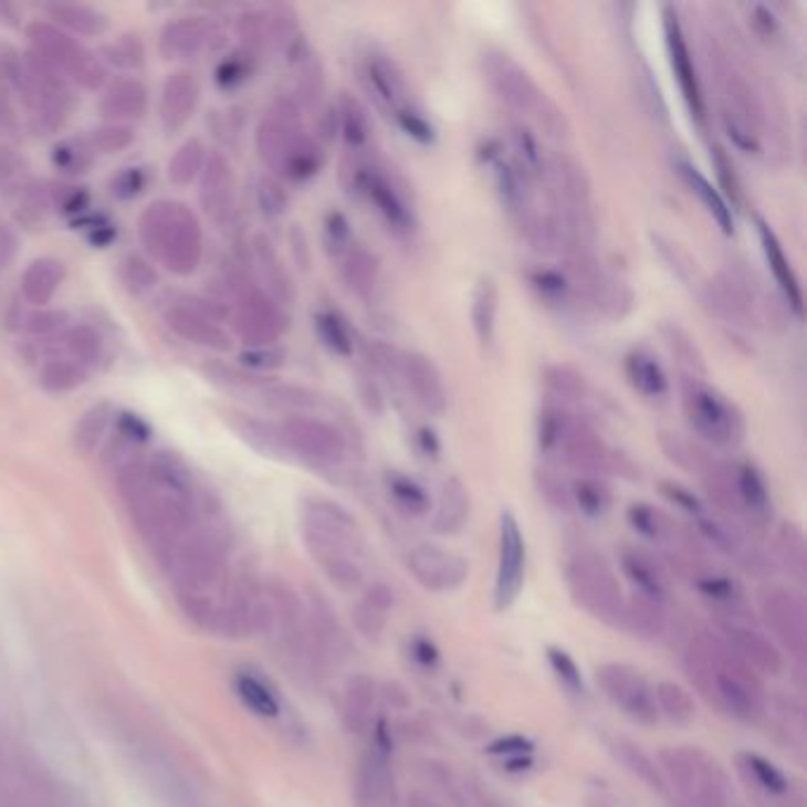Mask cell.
<instances>
[{
	"label": "cell",
	"instance_id": "1",
	"mask_svg": "<svg viewBox=\"0 0 807 807\" xmlns=\"http://www.w3.org/2000/svg\"><path fill=\"white\" fill-rule=\"evenodd\" d=\"M537 446L547 458L557 460L587 476L620 472V455L604 443L595 429L557 406H547L537 417Z\"/></svg>",
	"mask_w": 807,
	"mask_h": 807
},
{
	"label": "cell",
	"instance_id": "2",
	"mask_svg": "<svg viewBox=\"0 0 807 807\" xmlns=\"http://www.w3.org/2000/svg\"><path fill=\"white\" fill-rule=\"evenodd\" d=\"M483 70L493 91L518 114H528L541 124L547 138L564 140L568 136V122L564 112L541 91L533 76L514 57L502 50H488L483 55Z\"/></svg>",
	"mask_w": 807,
	"mask_h": 807
},
{
	"label": "cell",
	"instance_id": "3",
	"mask_svg": "<svg viewBox=\"0 0 807 807\" xmlns=\"http://www.w3.org/2000/svg\"><path fill=\"white\" fill-rule=\"evenodd\" d=\"M682 408L687 422L703 441L715 448L734 450L744 443L746 419L734 402L696 377L682 381Z\"/></svg>",
	"mask_w": 807,
	"mask_h": 807
},
{
	"label": "cell",
	"instance_id": "4",
	"mask_svg": "<svg viewBox=\"0 0 807 807\" xmlns=\"http://www.w3.org/2000/svg\"><path fill=\"white\" fill-rule=\"evenodd\" d=\"M566 580L570 595L585 611L604 623H626V604L620 595V585L614 576L607 559L597 552H578L566 564Z\"/></svg>",
	"mask_w": 807,
	"mask_h": 807
},
{
	"label": "cell",
	"instance_id": "5",
	"mask_svg": "<svg viewBox=\"0 0 807 807\" xmlns=\"http://www.w3.org/2000/svg\"><path fill=\"white\" fill-rule=\"evenodd\" d=\"M722 83V124L730 140L746 155L761 153L763 109L758 97L753 95L748 81L738 76L730 66H720Z\"/></svg>",
	"mask_w": 807,
	"mask_h": 807
},
{
	"label": "cell",
	"instance_id": "6",
	"mask_svg": "<svg viewBox=\"0 0 807 807\" xmlns=\"http://www.w3.org/2000/svg\"><path fill=\"white\" fill-rule=\"evenodd\" d=\"M597 682L607 696L618 703L635 722L653 727L659 722V705L653 699V687L640 670L626 663H607L597 668Z\"/></svg>",
	"mask_w": 807,
	"mask_h": 807
},
{
	"label": "cell",
	"instance_id": "7",
	"mask_svg": "<svg viewBox=\"0 0 807 807\" xmlns=\"http://www.w3.org/2000/svg\"><path fill=\"white\" fill-rule=\"evenodd\" d=\"M353 188L365 197L375 211L384 218V223L394 232L406 234L415 228V216L408 199L396 188V182L386 176L379 166L363 161L353 171Z\"/></svg>",
	"mask_w": 807,
	"mask_h": 807
},
{
	"label": "cell",
	"instance_id": "8",
	"mask_svg": "<svg viewBox=\"0 0 807 807\" xmlns=\"http://www.w3.org/2000/svg\"><path fill=\"white\" fill-rule=\"evenodd\" d=\"M526 576V543L518 521L512 512L500 516V562L495 580V607L510 609L516 601Z\"/></svg>",
	"mask_w": 807,
	"mask_h": 807
},
{
	"label": "cell",
	"instance_id": "9",
	"mask_svg": "<svg viewBox=\"0 0 807 807\" xmlns=\"http://www.w3.org/2000/svg\"><path fill=\"white\" fill-rule=\"evenodd\" d=\"M663 33H665L670 70L678 78V86H680L684 103H687L689 112H692V116H696V122L705 124V103H703V93H701V81L696 74L694 57H692V53H689L680 17L672 6L663 8Z\"/></svg>",
	"mask_w": 807,
	"mask_h": 807
},
{
	"label": "cell",
	"instance_id": "10",
	"mask_svg": "<svg viewBox=\"0 0 807 807\" xmlns=\"http://www.w3.org/2000/svg\"><path fill=\"white\" fill-rule=\"evenodd\" d=\"M280 439L284 446L301 452L304 458L317 462H336L344 458L346 441L339 429H334L321 419L294 417L282 425Z\"/></svg>",
	"mask_w": 807,
	"mask_h": 807
},
{
	"label": "cell",
	"instance_id": "11",
	"mask_svg": "<svg viewBox=\"0 0 807 807\" xmlns=\"http://www.w3.org/2000/svg\"><path fill=\"white\" fill-rule=\"evenodd\" d=\"M408 566L429 590H452L467 580L469 564L443 547L419 545L410 552Z\"/></svg>",
	"mask_w": 807,
	"mask_h": 807
},
{
	"label": "cell",
	"instance_id": "12",
	"mask_svg": "<svg viewBox=\"0 0 807 807\" xmlns=\"http://www.w3.org/2000/svg\"><path fill=\"white\" fill-rule=\"evenodd\" d=\"M483 159L493 174L495 190L500 195L502 207L507 209L518 223L526 221V218L533 213L531 195H528V178L521 174V168L512 159L502 155L497 143H491L485 147Z\"/></svg>",
	"mask_w": 807,
	"mask_h": 807
},
{
	"label": "cell",
	"instance_id": "13",
	"mask_svg": "<svg viewBox=\"0 0 807 807\" xmlns=\"http://www.w3.org/2000/svg\"><path fill=\"white\" fill-rule=\"evenodd\" d=\"M400 373L406 379L408 389L412 391V398L419 402V408L427 410L429 415H443L448 408V391L439 367L433 365L431 358L422 356V353H408L400 360Z\"/></svg>",
	"mask_w": 807,
	"mask_h": 807
},
{
	"label": "cell",
	"instance_id": "14",
	"mask_svg": "<svg viewBox=\"0 0 807 807\" xmlns=\"http://www.w3.org/2000/svg\"><path fill=\"white\" fill-rule=\"evenodd\" d=\"M363 81L367 91L375 95L377 103L396 114H400L402 109L412 107L410 103V91L408 83L402 78V72L398 70V64L394 60H389L386 55H367L365 66H363Z\"/></svg>",
	"mask_w": 807,
	"mask_h": 807
},
{
	"label": "cell",
	"instance_id": "15",
	"mask_svg": "<svg viewBox=\"0 0 807 807\" xmlns=\"http://www.w3.org/2000/svg\"><path fill=\"white\" fill-rule=\"evenodd\" d=\"M358 807H396V779L391 769V753L369 748L360 763L358 775Z\"/></svg>",
	"mask_w": 807,
	"mask_h": 807
},
{
	"label": "cell",
	"instance_id": "16",
	"mask_svg": "<svg viewBox=\"0 0 807 807\" xmlns=\"http://www.w3.org/2000/svg\"><path fill=\"white\" fill-rule=\"evenodd\" d=\"M543 180L549 182V188L557 199V207L562 209H587V199H590V180H587L585 168L566 155L547 157Z\"/></svg>",
	"mask_w": 807,
	"mask_h": 807
},
{
	"label": "cell",
	"instance_id": "17",
	"mask_svg": "<svg viewBox=\"0 0 807 807\" xmlns=\"http://www.w3.org/2000/svg\"><path fill=\"white\" fill-rule=\"evenodd\" d=\"M736 514L748 516L753 524H765L772 514V497L765 476L751 462L730 467Z\"/></svg>",
	"mask_w": 807,
	"mask_h": 807
},
{
	"label": "cell",
	"instance_id": "18",
	"mask_svg": "<svg viewBox=\"0 0 807 807\" xmlns=\"http://www.w3.org/2000/svg\"><path fill=\"white\" fill-rule=\"evenodd\" d=\"M758 238H761L765 261L769 265L772 275H775V282L779 284L786 304L792 306V311L800 317L803 315V290H800V282H798V275L794 271L792 261L786 259L784 247L779 244L777 234L769 230V226L765 221H758Z\"/></svg>",
	"mask_w": 807,
	"mask_h": 807
},
{
	"label": "cell",
	"instance_id": "19",
	"mask_svg": "<svg viewBox=\"0 0 807 807\" xmlns=\"http://www.w3.org/2000/svg\"><path fill=\"white\" fill-rule=\"evenodd\" d=\"M763 609L772 630L800 653L805 647V611L800 604L786 593H772L765 597Z\"/></svg>",
	"mask_w": 807,
	"mask_h": 807
},
{
	"label": "cell",
	"instance_id": "20",
	"mask_svg": "<svg viewBox=\"0 0 807 807\" xmlns=\"http://www.w3.org/2000/svg\"><path fill=\"white\" fill-rule=\"evenodd\" d=\"M626 377L632 389L647 400H663L670 394V381L663 365L647 348H635L628 353Z\"/></svg>",
	"mask_w": 807,
	"mask_h": 807
},
{
	"label": "cell",
	"instance_id": "21",
	"mask_svg": "<svg viewBox=\"0 0 807 807\" xmlns=\"http://www.w3.org/2000/svg\"><path fill=\"white\" fill-rule=\"evenodd\" d=\"M675 171L680 174V178L689 188V192L696 195L699 201L703 205V209L715 218V223L722 228V232L732 234L734 232L732 209L727 205V199L717 192V188H713V182L705 178L692 161H687V159L675 161Z\"/></svg>",
	"mask_w": 807,
	"mask_h": 807
},
{
	"label": "cell",
	"instance_id": "22",
	"mask_svg": "<svg viewBox=\"0 0 807 807\" xmlns=\"http://www.w3.org/2000/svg\"><path fill=\"white\" fill-rule=\"evenodd\" d=\"M469 518V493L458 479H448L441 488L439 507L433 514V531L452 535L458 533Z\"/></svg>",
	"mask_w": 807,
	"mask_h": 807
},
{
	"label": "cell",
	"instance_id": "23",
	"mask_svg": "<svg viewBox=\"0 0 807 807\" xmlns=\"http://www.w3.org/2000/svg\"><path fill=\"white\" fill-rule=\"evenodd\" d=\"M497 311H500V292L493 277L483 275L472 294V325L481 344H491L497 327Z\"/></svg>",
	"mask_w": 807,
	"mask_h": 807
},
{
	"label": "cell",
	"instance_id": "24",
	"mask_svg": "<svg viewBox=\"0 0 807 807\" xmlns=\"http://www.w3.org/2000/svg\"><path fill=\"white\" fill-rule=\"evenodd\" d=\"M282 171L292 180H308L323 168V149L304 136H294L277 157Z\"/></svg>",
	"mask_w": 807,
	"mask_h": 807
},
{
	"label": "cell",
	"instance_id": "25",
	"mask_svg": "<svg viewBox=\"0 0 807 807\" xmlns=\"http://www.w3.org/2000/svg\"><path fill=\"white\" fill-rule=\"evenodd\" d=\"M344 280L360 298H369L379 284V261L363 247H350L344 256Z\"/></svg>",
	"mask_w": 807,
	"mask_h": 807
},
{
	"label": "cell",
	"instance_id": "26",
	"mask_svg": "<svg viewBox=\"0 0 807 807\" xmlns=\"http://www.w3.org/2000/svg\"><path fill=\"white\" fill-rule=\"evenodd\" d=\"M373 703H375V682L367 675H356L346 689V722L350 732L365 734L373 727Z\"/></svg>",
	"mask_w": 807,
	"mask_h": 807
},
{
	"label": "cell",
	"instance_id": "27",
	"mask_svg": "<svg viewBox=\"0 0 807 807\" xmlns=\"http://www.w3.org/2000/svg\"><path fill=\"white\" fill-rule=\"evenodd\" d=\"M510 143L514 149V164L521 168V174L528 180L531 178L543 180L547 155L543 153V145L535 138V133L524 124H516L510 130Z\"/></svg>",
	"mask_w": 807,
	"mask_h": 807
},
{
	"label": "cell",
	"instance_id": "28",
	"mask_svg": "<svg viewBox=\"0 0 807 807\" xmlns=\"http://www.w3.org/2000/svg\"><path fill=\"white\" fill-rule=\"evenodd\" d=\"M620 564H623L626 576L632 580V585L640 590L642 597L653 601L665 599V578L659 566L651 564L642 552H626Z\"/></svg>",
	"mask_w": 807,
	"mask_h": 807
},
{
	"label": "cell",
	"instance_id": "29",
	"mask_svg": "<svg viewBox=\"0 0 807 807\" xmlns=\"http://www.w3.org/2000/svg\"><path fill=\"white\" fill-rule=\"evenodd\" d=\"M732 637H734V649L744 661H748L763 672H769V675H777L782 670V656L775 647H772L769 640H765V637L751 630H734Z\"/></svg>",
	"mask_w": 807,
	"mask_h": 807
},
{
	"label": "cell",
	"instance_id": "30",
	"mask_svg": "<svg viewBox=\"0 0 807 807\" xmlns=\"http://www.w3.org/2000/svg\"><path fill=\"white\" fill-rule=\"evenodd\" d=\"M386 488H389V495L394 497L396 507H400L410 516H425L431 510V497L427 493V488L412 476L389 472L386 474Z\"/></svg>",
	"mask_w": 807,
	"mask_h": 807
},
{
	"label": "cell",
	"instance_id": "31",
	"mask_svg": "<svg viewBox=\"0 0 807 807\" xmlns=\"http://www.w3.org/2000/svg\"><path fill=\"white\" fill-rule=\"evenodd\" d=\"M568 491H570V504H576L585 516L599 518L611 510V502H614L611 491L595 476L576 479L574 483H570Z\"/></svg>",
	"mask_w": 807,
	"mask_h": 807
},
{
	"label": "cell",
	"instance_id": "32",
	"mask_svg": "<svg viewBox=\"0 0 807 807\" xmlns=\"http://www.w3.org/2000/svg\"><path fill=\"white\" fill-rule=\"evenodd\" d=\"M336 116H339V130H342L346 145L350 149H365L369 143V136H373V130H369L367 112L363 109L358 99L344 97Z\"/></svg>",
	"mask_w": 807,
	"mask_h": 807
},
{
	"label": "cell",
	"instance_id": "33",
	"mask_svg": "<svg viewBox=\"0 0 807 807\" xmlns=\"http://www.w3.org/2000/svg\"><path fill=\"white\" fill-rule=\"evenodd\" d=\"M628 521L637 533L653 543L668 541L672 531H675L672 521L661 510H656V507H651V504H642V502L632 504V507L628 510Z\"/></svg>",
	"mask_w": 807,
	"mask_h": 807
},
{
	"label": "cell",
	"instance_id": "34",
	"mask_svg": "<svg viewBox=\"0 0 807 807\" xmlns=\"http://www.w3.org/2000/svg\"><path fill=\"white\" fill-rule=\"evenodd\" d=\"M653 699L659 705V713H665L675 722H689L694 717V699L689 696L684 687L675 682H659L653 687Z\"/></svg>",
	"mask_w": 807,
	"mask_h": 807
},
{
	"label": "cell",
	"instance_id": "35",
	"mask_svg": "<svg viewBox=\"0 0 807 807\" xmlns=\"http://www.w3.org/2000/svg\"><path fill=\"white\" fill-rule=\"evenodd\" d=\"M742 761H744L746 775L753 779L755 786L763 788L765 794H769V796L788 794V779L777 765H772L767 758H763V755H755V753H744Z\"/></svg>",
	"mask_w": 807,
	"mask_h": 807
},
{
	"label": "cell",
	"instance_id": "36",
	"mask_svg": "<svg viewBox=\"0 0 807 807\" xmlns=\"http://www.w3.org/2000/svg\"><path fill=\"white\" fill-rule=\"evenodd\" d=\"M315 329L321 334L323 344L336 353V356L348 358L353 353V336L344 317L334 311H323L315 315Z\"/></svg>",
	"mask_w": 807,
	"mask_h": 807
},
{
	"label": "cell",
	"instance_id": "37",
	"mask_svg": "<svg viewBox=\"0 0 807 807\" xmlns=\"http://www.w3.org/2000/svg\"><path fill=\"white\" fill-rule=\"evenodd\" d=\"M531 284L552 306H568L576 292L566 273L554 271V268H541V271L531 273Z\"/></svg>",
	"mask_w": 807,
	"mask_h": 807
},
{
	"label": "cell",
	"instance_id": "38",
	"mask_svg": "<svg viewBox=\"0 0 807 807\" xmlns=\"http://www.w3.org/2000/svg\"><path fill=\"white\" fill-rule=\"evenodd\" d=\"M238 694L242 696V701L249 705L251 711L263 715V717H275L280 713L277 696L256 678L240 675L238 678Z\"/></svg>",
	"mask_w": 807,
	"mask_h": 807
},
{
	"label": "cell",
	"instance_id": "39",
	"mask_svg": "<svg viewBox=\"0 0 807 807\" xmlns=\"http://www.w3.org/2000/svg\"><path fill=\"white\" fill-rule=\"evenodd\" d=\"M616 748H618L620 761H623L637 777H640L642 782H647L653 788V792H661V794L665 792V782L661 777L659 767H656V763L649 758L647 753L640 751V746H635L630 742H618Z\"/></svg>",
	"mask_w": 807,
	"mask_h": 807
},
{
	"label": "cell",
	"instance_id": "40",
	"mask_svg": "<svg viewBox=\"0 0 807 807\" xmlns=\"http://www.w3.org/2000/svg\"><path fill=\"white\" fill-rule=\"evenodd\" d=\"M57 265L60 263H50V261L33 263V268L24 277V290H27L29 298L41 301V304L45 298H50V294L55 292L60 277H62V268H57Z\"/></svg>",
	"mask_w": 807,
	"mask_h": 807
},
{
	"label": "cell",
	"instance_id": "41",
	"mask_svg": "<svg viewBox=\"0 0 807 807\" xmlns=\"http://www.w3.org/2000/svg\"><path fill=\"white\" fill-rule=\"evenodd\" d=\"M545 384L549 386L552 394H557L559 398H570V400H580L587 389L585 377L578 373V369L568 367V365L545 367Z\"/></svg>",
	"mask_w": 807,
	"mask_h": 807
},
{
	"label": "cell",
	"instance_id": "42",
	"mask_svg": "<svg viewBox=\"0 0 807 807\" xmlns=\"http://www.w3.org/2000/svg\"><path fill=\"white\" fill-rule=\"evenodd\" d=\"M626 623H635V630H640L642 635H661L663 632V614L659 609V601L647 599V597H637L630 607H626Z\"/></svg>",
	"mask_w": 807,
	"mask_h": 807
},
{
	"label": "cell",
	"instance_id": "43",
	"mask_svg": "<svg viewBox=\"0 0 807 807\" xmlns=\"http://www.w3.org/2000/svg\"><path fill=\"white\" fill-rule=\"evenodd\" d=\"M547 661L554 670V675L559 678V682L568 689V692H574V694L585 692V682H583V675H580V668L574 659H570L568 651H564L559 647H549L547 649Z\"/></svg>",
	"mask_w": 807,
	"mask_h": 807
},
{
	"label": "cell",
	"instance_id": "44",
	"mask_svg": "<svg viewBox=\"0 0 807 807\" xmlns=\"http://www.w3.org/2000/svg\"><path fill=\"white\" fill-rule=\"evenodd\" d=\"M396 124L400 126V130L406 133L408 138H412L419 145H431L436 140V130L429 124L427 116L422 112H417L415 107L402 109L400 114H396Z\"/></svg>",
	"mask_w": 807,
	"mask_h": 807
},
{
	"label": "cell",
	"instance_id": "45",
	"mask_svg": "<svg viewBox=\"0 0 807 807\" xmlns=\"http://www.w3.org/2000/svg\"><path fill=\"white\" fill-rule=\"evenodd\" d=\"M325 242H327V249L332 251L334 256H346V251L350 249V226H348L344 213L332 211L327 216Z\"/></svg>",
	"mask_w": 807,
	"mask_h": 807
},
{
	"label": "cell",
	"instance_id": "46",
	"mask_svg": "<svg viewBox=\"0 0 807 807\" xmlns=\"http://www.w3.org/2000/svg\"><path fill=\"white\" fill-rule=\"evenodd\" d=\"M171 99V107H168L166 116H176V119H185V112L190 109V105L195 103V88L190 78H171L166 91V103Z\"/></svg>",
	"mask_w": 807,
	"mask_h": 807
},
{
	"label": "cell",
	"instance_id": "47",
	"mask_svg": "<svg viewBox=\"0 0 807 807\" xmlns=\"http://www.w3.org/2000/svg\"><path fill=\"white\" fill-rule=\"evenodd\" d=\"M696 587H699V590L705 597H711V599H715L720 604H725V607H734V604L738 601L736 585L730 578H725V576H705V578H701L696 583Z\"/></svg>",
	"mask_w": 807,
	"mask_h": 807
},
{
	"label": "cell",
	"instance_id": "48",
	"mask_svg": "<svg viewBox=\"0 0 807 807\" xmlns=\"http://www.w3.org/2000/svg\"><path fill=\"white\" fill-rule=\"evenodd\" d=\"M779 547L784 552V557L792 559V568L796 570V574L803 576V568H805V543H803L800 528H796V526H784L782 533H779Z\"/></svg>",
	"mask_w": 807,
	"mask_h": 807
},
{
	"label": "cell",
	"instance_id": "49",
	"mask_svg": "<svg viewBox=\"0 0 807 807\" xmlns=\"http://www.w3.org/2000/svg\"><path fill=\"white\" fill-rule=\"evenodd\" d=\"M537 488H541V493L547 497L549 504H554V507L562 510L570 507V491L564 485V481L554 476L552 472H537Z\"/></svg>",
	"mask_w": 807,
	"mask_h": 807
},
{
	"label": "cell",
	"instance_id": "50",
	"mask_svg": "<svg viewBox=\"0 0 807 807\" xmlns=\"http://www.w3.org/2000/svg\"><path fill=\"white\" fill-rule=\"evenodd\" d=\"M661 493L672 502V504H678V507L680 510H684L687 514H692V516H701L703 514V504H701V500L692 493V491H687V488L684 485H680V483H672V481H663L661 483Z\"/></svg>",
	"mask_w": 807,
	"mask_h": 807
},
{
	"label": "cell",
	"instance_id": "51",
	"mask_svg": "<svg viewBox=\"0 0 807 807\" xmlns=\"http://www.w3.org/2000/svg\"><path fill=\"white\" fill-rule=\"evenodd\" d=\"M128 91L122 88H114L107 103H114V114H136L143 109L145 105V97H143V91L138 86H126Z\"/></svg>",
	"mask_w": 807,
	"mask_h": 807
},
{
	"label": "cell",
	"instance_id": "52",
	"mask_svg": "<svg viewBox=\"0 0 807 807\" xmlns=\"http://www.w3.org/2000/svg\"><path fill=\"white\" fill-rule=\"evenodd\" d=\"M531 751H533V742L526 736H521V734L502 736V738H497V742H493L491 746H488V753L504 755V758H514V755H524V753H531Z\"/></svg>",
	"mask_w": 807,
	"mask_h": 807
},
{
	"label": "cell",
	"instance_id": "53",
	"mask_svg": "<svg viewBox=\"0 0 807 807\" xmlns=\"http://www.w3.org/2000/svg\"><path fill=\"white\" fill-rule=\"evenodd\" d=\"M410 651H412V659L425 665V668H433L439 665L441 661V653L439 649H436V644L429 640V637H415L412 644H410Z\"/></svg>",
	"mask_w": 807,
	"mask_h": 807
},
{
	"label": "cell",
	"instance_id": "54",
	"mask_svg": "<svg viewBox=\"0 0 807 807\" xmlns=\"http://www.w3.org/2000/svg\"><path fill=\"white\" fill-rule=\"evenodd\" d=\"M261 199H263V207H265V211H271V213H280V211L284 209V201H287V199H284L282 190H280V188H275V185H271V182L263 185Z\"/></svg>",
	"mask_w": 807,
	"mask_h": 807
},
{
	"label": "cell",
	"instance_id": "55",
	"mask_svg": "<svg viewBox=\"0 0 807 807\" xmlns=\"http://www.w3.org/2000/svg\"><path fill=\"white\" fill-rule=\"evenodd\" d=\"M419 439H422V448H425L427 455H436V452H439V441H436L433 431L422 429V431H419Z\"/></svg>",
	"mask_w": 807,
	"mask_h": 807
},
{
	"label": "cell",
	"instance_id": "56",
	"mask_svg": "<svg viewBox=\"0 0 807 807\" xmlns=\"http://www.w3.org/2000/svg\"><path fill=\"white\" fill-rule=\"evenodd\" d=\"M507 767L510 772H526L533 767V761L528 758V755H514V758H507Z\"/></svg>",
	"mask_w": 807,
	"mask_h": 807
}]
</instances>
